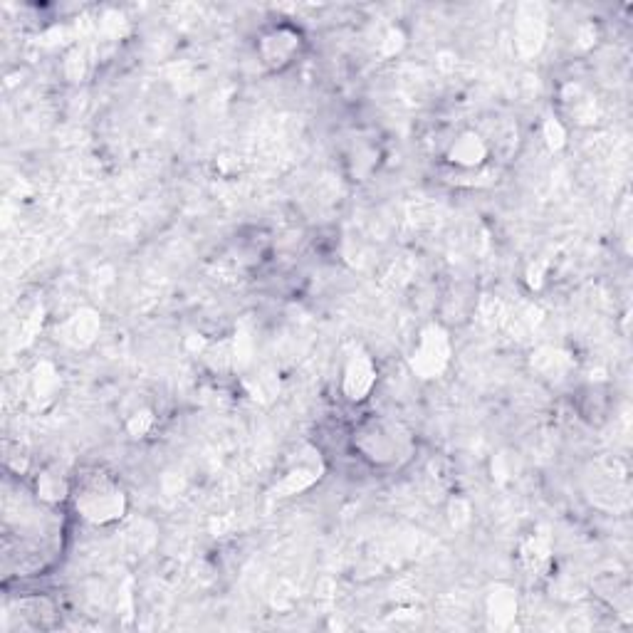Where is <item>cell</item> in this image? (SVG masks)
I'll return each mask as SVG.
<instances>
[{"label": "cell", "instance_id": "cell-1", "mask_svg": "<svg viewBox=\"0 0 633 633\" xmlns=\"http://www.w3.org/2000/svg\"><path fill=\"white\" fill-rule=\"evenodd\" d=\"M352 451L376 470H396L411 463L416 441L401 421L389 416H364L354 426Z\"/></svg>", "mask_w": 633, "mask_h": 633}, {"label": "cell", "instance_id": "cell-2", "mask_svg": "<svg viewBox=\"0 0 633 633\" xmlns=\"http://www.w3.org/2000/svg\"><path fill=\"white\" fill-rule=\"evenodd\" d=\"M72 510L85 525L112 527L129 512V495L114 475L104 470H87L72 485Z\"/></svg>", "mask_w": 633, "mask_h": 633}, {"label": "cell", "instance_id": "cell-3", "mask_svg": "<svg viewBox=\"0 0 633 633\" xmlns=\"http://www.w3.org/2000/svg\"><path fill=\"white\" fill-rule=\"evenodd\" d=\"M453 362L451 332L441 322H428L418 332L416 344L408 357V366L421 381L441 379Z\"/></svg>", "mask_w": 633, "mask_h": 633}, {"label": "cell", "instance_id": "cell-4", "mask_svg": "<svg viewBox=\"0 0 633 633\" xmlns=\"http://www.w3.org/2000/svg\"><path fill=\"white\" fill-rule=\"evenodd\" d=\"M305 45V33L297 25L282 20V23H272L260 30L255 50H258V60L268 70L282 72L300 60Z\"/></svg>", "mask_w": 633, "mask_h": 633}, {"label": "cell", "instance_id": "cell-5", "mask_svg": "<svg viewBox=\"0 0 633 633\" xmlns=\"http://www.w3.org/2000/svg\"><path fill=\"white\" fill-rule=\"evenodd\" d=\"M376 384H379V366L374 357L362 347H354L347 354L342 364V374H339V391H342L344 401L352 406H362L374 394Z\"/></svg>", "mask_w": 633, "mask_h": 633}, {"label": "cell", "instance_id": "cell-6", "mask_svg": "<svg viewBox=\"0 0 633 633\" xmlns=\"http://www.w3.org/2000/svg\"><path fill=\"white\" fill-rule=\"evenodd\" d=\"M490 156H493V146L475 129H463L455 134L443 151V161L458 174H478L488 166Z\"/></svg>", "mask_w": 633, "mask_h": 633}, {"label": "cell", "instance_id": "cell-7", "mask_svg": "<svg viewBox=\"0 0 633 633\" xmlns=\"http://www.w3.org/2000/svg\"><path fill=\"white\" fill-rule=\"evenodd\" d=\"M547 43V18H544L540 5H520L515 20V47L517 55L532 60L544 50Z\"/></svg>", "mask_w": 633, "mask_h": 633}, {"label": "cell", "instance_id": "cell-8", "mask_svg": "<svg viewBox=\"0 0 633 633\" xmlns=\"http://www.w3.org/2000/svg\"><path fill=\"white\" fill-rule=\"evenodd\" d=\"M99 334H102V317L92 307H80L70 317L62 319L60 327H57V339L75 352L94 347Z\"/></svg>", "mask_w": 633, "mask_h": 633}, {"label": "cell", "instance_id": "cell-9", "mask_svg": "<svg viewBox=\"0 0 633 633\" xmlns=\"http://www.w3.org/2000/svg\"><path fill=\"white\" fill-rule=\"evenodd\" d=\"M520 616V596L510 584H495L485 594V624L490 631H507Z\"/></svg>", "mask_w": 633, "mask_h": 633}, {"label": "cell", "instance_id": "cell-10", "mask_svg": "<svg viewBox=\"0 0 633 633\" xmlns=\"http://www.w3.org/2000/svg\"><path fill=\"white\" fill-rule=\"evenodd\" d=\"M530 369L532 374L547 384H559L567 379L574 369V357L562 347H552V344H542L530 354Z\"/></svg>", "mask_w": 633, "mask_h": 633}, {"label": "cell", "instance_id": "cell-11", "mask_svg": "<svg viewBox=\"0 0 633 633\" xmlns=\"http://www.w3.org/2000/svg\"><path fill=\"white\" fill-rule=\"evenodd\" d=\"M72 485H75V478L65 475V470L57 468V465H45V468H40L38 473L33 475L35 498L47 507H57L70 502Z\"/></svg>", "mask_w": 633, "mask_h": 633}, {"label": "cell", "instance_id": "cell-12", "mask_svg": "<svg viewBox=\"0 0 633 633\" xmlns=\"http://www.w3.org/2000/svg\"><path fill=\"white\" fill-rule=\"evenodd\" d=\"M562 107L567 119H572L574 124H594L599 119V102H596L594 94H589L582 85H567L562 92Z\"/></svg>", "mask_w": 633, "mask_h": 633}, {"label": "cell", "instance_id": "cell-13", "mask_svg": "<svg viewBox=\"0 0 633 633\" xmlns=\"http://www.w3.org/2000/svg\"><path fill=\"white\" fill-rule=\"evenodd\" d=\"M60 376L62 374L52 362L35 364L33 374H30V399H33L35 406L45 408L57 399V394L62 389Z\"/></svg>", "mask_w": 633, "mask_h": 633}, {"label": "cell", "instance_id": "cell-14", "mask_svg": "<svg viewBox=\"0 0 633 633\" xmlns=\"http://www.w3.org/2000/svg\"><path fill=\"white\" fill-rule=\"evenodd\" d=\"M319 478H322V468H319V465L315 468V465L300 463L295 465V468L287 470V473L277 480L272 493H275V498H292V495H300L305 493V490H310L312 485H317Z\"/></svg>", "mask_w": 633, "mask_h": 633}, {"label": "cell", "instance_id": "cell-15", "mask_svg": "<svg viewBox=\"0 0 633 633\" xmlns=\"http://www.w3.org/2000/svg\"><path fill=\"white\" fill-rule=\"evenodd\" d=\"M520 562L527 572L544 574L552 564V542L547 535H530L520 544Z\"/></svg>", "mask_w": 633, "mask_h": 633}, {"label": "cell", "instance_id": "cell-16", "mask_svg": "<svg viewBox=\"0 0 633 633\" xmlns=\"http://www.w3.org/2000/svg\"><path fill=\"white\" fill-rule=\"evenodd\" d=\"M201 359L206 362V366L213 371V374H228V371H235L233 337L208 344L206 352L201 354Z\"/></svg>", "mask_w": 633, "mask_h": 633}, {"label": "cell", "instance_id": "cell-17", "mask_svg": "<svg viewBox=\"0 0 633 633\" xmlns=\"http://www.w3.org/2000/svg\"><path fill=\"white\" fill-rule=\"evenodd\" d=\"M245 386H248L250 396H253L255 401H270L275 399L277 391H280V381H277V376L270 374V371L253 376V379L245 381Z\"/></svg>", "mask_w": 633, "mask_h": 633}, {"label": "cell", "instance_id": "cell-18", "mask_svg": "<svg viewBox=\"0 0 633 633\" xmlns=\"http://www.w3.org/2000/svg\"><path fill=\"white\" fill-rule=\"evenodd\" d=\"M567 124L559 117H544L542 122V139L547 144V149L552 151H562L567 146Z\"/></svg>", "mask_w": 633, "mask_h": 633}, {"label": "cell", "instance_id": "cell-19", "mask_svg": "<svg viewBox=\"0 0 633 633\" xmlns=\"http://www.w3.org/2000/svg\"><path fill=\"white\" fill-rule=\"evenodd\" d=\"M156 426V416L151 408H139L127 418V433L132 438H146Z\"/></svg>", "mask_w": 633, "mask_h": 633}, {"label": "cell", "instance_id": "cell-20", "mask_svg": "<svg viewBox=\"0 0 633 633\" xmlns=\"http://www.w3.org/2000/svg\"><path fill=\"white\" fill-rule=\"evenodd\" d=\"M448 512H451V525L455 530H460V527H465L470 522V505L465 500L455 498L451 507H448Z\"/></svg>", "mask_w": 633, "mask_h": 633}, {"label": "cell", "instance_id": "cell-21", "mask_svg": "<svg viewBox=\"0 0 633 633\" xmlns=\"http://www.w3.org/2000/svg\"><path fill=\"white\" fill-rule=\"evenodd\" d=\"M404 45H406V35L401 33L399 28H391L389 33L384 35V52H386V55H394V52H399Z\"/></svg>", "mask_w": 633, "mask_h": 633}, {"label": "cell", "instance_id": "cell-22", "mask_svg": "<svg viewBox=\"0 0 633 633\" xmlns=\"http://www.w3.org/2000/svg\"><path fill=\"white\" fill-rule=\"evenodd\" d=\"M544 268H547V265L537 263V265H532L530 270H527V285H530L532 290H540V287H542V282H544L542 272H544Z\"/></svg>", "mask_w": 633, "mask_h": 633}]
</instances>
